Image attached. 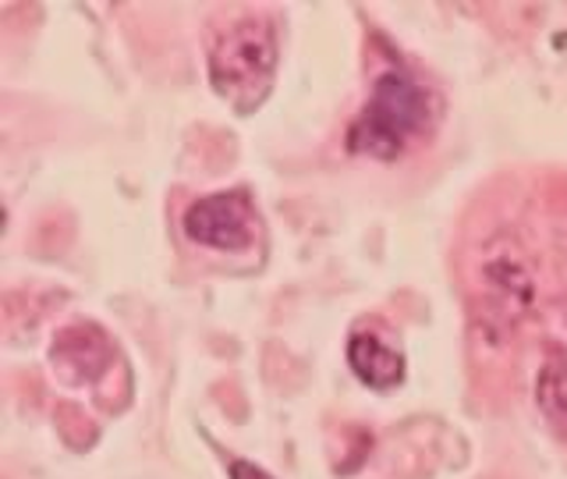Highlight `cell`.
<instances>
[{"label":"cell","mask_w":567,"mask_h":479,"mask_svg":"<svg viewBox=\"0 0 567 479\" xmlns=\"http://www.w3.org/2000/svg\"><path fill=\"white\" fill-rule=\"evenodd\" d=\"M277 71V35L266 18L245 14L227 22L209 47V82L238 114H252L266 100Z\"/></svg>","instance_id":"1"},{"label":"cell","mask_w":567,"mask_h":479,"mask_svg":"<svg viewBox=\"0 0 567 479\" xmlns=\"http://www.w3.org/2000/svg\"><path fill=\"white\" fill-rule=\"evenodd\" d=\"M425 124H430V93L401 71H386L372 85L362 114L354 118L348 146L362 156L394 160L425 132Z\"/></svg>","instance_id":"2"},{"label":"cell","mask_w":567,"mask_h":479,"mask_svg":"<svg viewBox=\"0 0 567 479\" xmlns=\"http://www.w3.org/2000/svg\"><path fill=\"white\" fill-rule=\"evenodd\" d=\"M185 235L195 245L241 253L256 242V206L245 192H213L185 210Z\"/></svg>","instance_id":"3"},{"label":"cell","mask_w":567,"mask_h":479,"mask_svg":"<svg viewBox=\"0 0 567 479\" xmlns=\"http://www.w3.org/2000/svg\"><path fill=\"white\" fill-rule=\"evenodd\" d=\"M348 366L365 387L390 390L404 380V355L372 330H354L348 342Z\"/></svg>","instance_id":"4"},{"label":"cell","mask_w":567,"mask_h":479,"mask_svg":"<svg viewBox=\"0 0 567 479\" xmlns=\"http://www.w3.org/2000/svg\"><path fill=\"white\" fill-rule=\"evenodd\" d=\"M536 401L543 416L567 437V359H549L536 380Z\"/></svg>","instance_id":"5"},{"label":"cell","mask_w":567,"mask_h":479,"mask_svg":"<svg viewBox=\"0 0 567 479\" xmlns=\"http://www.w3.org/2000/svg\"><path fill=\"white\" fill-rule=\"evenodd\" d=\"M230 479H270V476L256 469L252 461H230Z\"/></svg>","instance_id":"6"}]
</instances>
